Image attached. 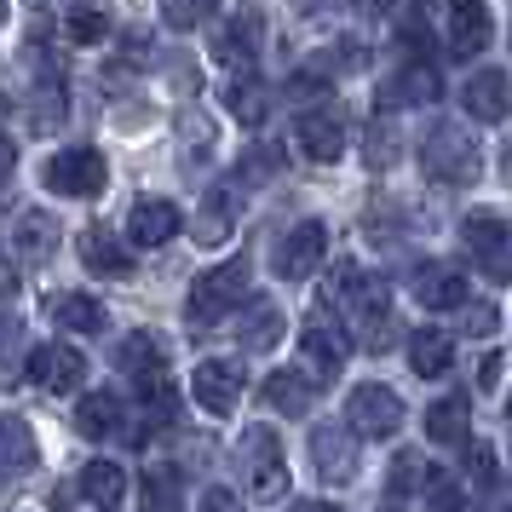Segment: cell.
Masks as SVG:
<instances>
[{
  "mask_svg": "<svg viewBox=\"0 0 512 512\" xmlns=\"http://www.w3.org/2000/svg\"><path fill=\"white\" fill-rule=\"evenodd\" d=\"M18 334H24V323H18V317H0V363H6V351L18 346Z\"/></svg>",
  "mask_w": 512,
  "mask_h": 512,
  "instance_id": "f6af8a7d",
  "label": "cell"
},
{
  "mask_svg": "<svg viewBox=\"0 0 512 512\" xmlns=\"http://www.w3.org/2000/svg\"><path fill=\"white\" fill-rule=\"evenodd\" d=\"M311 397H317V380L300 374V369H277L265 380V409H271V415H305Z\"/></svg>",
  "mask_w": 512,
  "mask_h": 512,
  "instance_id": "7402d4cb",
  "label": "cell"
},
{
  "mask_svg": "<svg viewBox=\"0 0 512 512\" xmlns=\"http://www.w3.org/2000/svg\"><path fill=\"white\" fill-rule=\"evenodd\" d=\"M162 18H167L173 29H190V24H202V18H208V6H202V0H190V6H185V0H167Z\"/></svg>",
  "mask_w": 512,
  "mask_h": 512,
  "instance_id": "ab89813d",
  "label": "cell"
},
{
  "mask_svg": "<svg viewBox=\"0 0 512 512\" xmlns=\"http://www.w3.org/2000/svg\"><path fill=\"white\" fill-rule=\"evenodd\" d=\"M0 24H6V6H0Z\"/></svg>",
  "mask_w": 512,
  "mask_h": 512,
  "instance_id": "f907efd6",
  "label": "cell"
},
{
  "mask_svg": "<svg viewBox=\"0 0 512 512\" xmlns=\"http://www.w3.org/2000/svg\"><path fill=\"white\" fill-rule=\"evenodd\" d=\"M190 392H196V403L208 415H231L236 403H242V369H236L231 357H208L190 374Z\"/></svg>",
  "mask_w": 512,
  "mask_h": 512,
  "instance_id": "7c38bea8",
  "label": "cell"
},
{
  "mask_svg": "<svg viewBox=\"0 0 512 512\" xmlns=\"http://www.w3.org/2000/svg\"><path fill=\"white\" fill-rule=\"evenodd\" d=\"M12 288H18V265H12V259H6V248H0V300H6V294H12Z\"/></svg>",
  "mask_w": 512,
  "mask_h": 512,
  "instance_id": "bcb514c9",
  "label": "cell"
},
{
  "mask_svg": "<svg viewBox=\"0 0 512 512\" xmlns=\"http://www.w3.org/2000/svg\"><path fill=\"white\" fill-rule=\"evenodd\" d=\"M311 461H317V478L351 484V478H357V432L340 426V420L317 426V432H311Z\"/></svg>",
  "mask_w": 512,
  "mask_h": 512,
  "instance_id": "30bf717a",
  "label": "cell"
},
{
  "mask_svg": "<svg viewBox=\"0 0 512 512\" xmlns=\"http://www.w3.org/2000/svg\"><path fill=\"white\" fill-rule=\"evenodd\" d=\"M409 363H415V374L438 380V374L455 363V346H449V334H443V328H415V334H409Z\"/></svg>",
  "mask_w": 512,
  "mask_h": 512,
  "instance_id": "f1b7e54d",
  "label": "cell"
},
{
  "mask_svg": "<svg viewBox=\"0 0 512 512\" xmlns=\"http://www.w3.org/2000/svg\"><path fill=\"white\" fill-rule=\"evenodd\" d=\"M392 139H397V133H392V116H380V121L369 127V162H374V167H386V162L397 156Z\"/></svg>",
  "mask_w": 512,
  "mask_h": 512,
  "instance_id": "f35d334b",
  "label": "cell"
},
{
  "mask_svg": "<svg viewBox=\"0 0 512 512\" xmlns=\"http://www.w3.org/2000/svg\"><path fill=\"white\" fill-rule=\"evenodd\" d=\"M81 495H87V507L116 512L127 501V472L116 461H87L81 466Z\"/></svg>",
  "mask_w": 512,
  "mask_h": 512,
  "instance_id": "cb8c5ba5",
  "label": "cell"
},
{
  "mask_svg": "<svg viewBox=\"0 0 512 512\" xmlns=\"http://www.w3.org/2000/svg\"><path fill=\"white\" fill-rule=\"evenodd\" d=\"M75 432H81V438H116L121 432V397L116 392H87L75 403Z\"/></svg>",
  "mask_w": 512,
  "mask_h": 512,
  "instance_id": "4316f807",
  "label": "cell"
},
{
  "mask_svg": "<svg viewBox=\"0 0 512 512\" xmlns=\"http://www.w3.org/2000/svg\"><path fill=\"white\" fill-rule=\"evenodd\" d=\"M139 420H144L139 438H150V432H167V426L179 420V386H173L167 374H156V380H139Z\"/></svg>",
  "mask_w": 512,
  "mask_h": 512,
  "instance_id": "ffe728a7",
  "label": "cell"
},
{
  "mask_svg": "<svg viewBox=\"0 0 512 512\" xmlns=\"http://www.w3.org/2000/svg\"><path fill=\"white\" fill-rule=\"evenodd\" d=\"M242 484L254 501H282L288 495V466H282V438L271 426L242 432Z\"/></svg>",
  "mask_w": 512,
  "mask_h": 512,
  "instance_id": "277c9868",
  "label": "cell"
},
{
  "mask_svg": "<svg viewBox=\"0 0 512 512\" xmlns=\"http://www.w3.org/2000/svg\"><path fill=\"white\" fill-rule=\"evenodd\" d=\"M12 242H18V254H24V259H47L52 248H58V219H47L41 208H24V213H18Z\"/></svg>",
  "mask_w": 512,
  "mask_h": 512,
  "instance_id": "f546056e",
  "label": "cell"
},
{
  "mask_svg": "<svg viewBox=\"0 0 512 512\" xmlns=\"http://www.w3.org/2000/svg\"><path fill=\"white\" fill-rule=\"evenodd\" d=\"M300 351H305V363L317 369V380H334V374L346 369V357H351L346 323H334V317H317V323H305V328H300Z\"/></svg>",
  "mask_w": 512,
  "mask_h": 512,
  "instance_id": "8fae6325",
  "label": "cell"
},
{
  "mask_svg": "<svg viewBox=\"0 0 512 512\" xmlns=\"http://www.w3.org/2000/svg\"><path fill=\"white\" fill-rule=\"evenodd\" d=\"M495 323H501V317H495V305H478V300L466 305V334H489Z\"/></svg>",
  "mask_w": 512,
  "mask_h": 512,
  "instance_id": "60d3db41",
  "label": "cell"
},
{
  "mask_svg": "<svg viewBox=\"0 0 512 512\" xmlns=\"http://www.w3.org/2000/svg\"><path fill=\"white\" fill-rule=\"evenodd\" d=\"M346 426L357 432V438H397V426H403V397H397L392 386H380V380L351 386Z\"/></svg>",
  "mask_w": 512,
  "mask_h": 512,
  "instance_id": "8992f818",
  "label": "cell"
},
{
  "mask_svg": "<svg viewBox=\"0 0 512 512\" xmlns=\"http://www.w3.org/2000/svg\"><path fill=\"white\" fill-rule=\"evenodd\" d=\"M426 438L432 443H466V392L438 397V403L426 409Z\"/></svg>",
  "mask_w": 512,
  "mask_h": 512,
  "instance_id": "1f68e13d",
  "label": "cell"
},
{
  "mask_svg": "<svg viewBox=\"0 0 512 512\" xmlns=\"http://www.w3.org/2000/svg\"><path fill=\"white\" fill-rule=\"evenodd\" d=\"M277 334H282L277 300H248V311H242V346L265 351V346H277Z\"/></svg>",
  "mask_w": 512,
  "mask_h": 512,
  "instance_id": "d6a6232c",
  "label": "cell"
},
{
  "mask_svg": "<svg viewBox=\"0 0 512 512\" xmlns=\"http://www.w3.org/2000/svg\"><path fill=\"white\" fill-rule=\"evenodd\" d=\"M225 110H231L242 127H265V116H271V87H265L254 70L231 75V87H225Z\"/></svg>",
  "mask_w": 512,
  "mask_h": 512,
  "instance_id": "d6986e66",
  "label": "cell"
},
{
  "mask_svg": "<svg viewBox=\"0 0 512 512\" xmlns=\"http://www.w3.org/2000/svg\"><path fill=\"white\" fill-rule=\"evenodd\" d=\"M64 35H70V47H98V41L110 35V18L93 12V6H70V12H64Z\"/></svg>",
  "mask_w": 512,
  "mask_h": 512,
  "instance_id": "d590c367",
  "label": "cell"
},
{
  "mask_svg": "<svg viewBox=\"0 0 512 512\" xmlns=\"http://www.w3.org/2000/svg\"><path fill=\"white\" fill-rule=\"evenodd\" d=\"M12 162H18V150H12V139H6V133H0V179L12 173Z\"/></svg>",
  "mask_w": 512,
  "mask_h": 512,
  "instance_id": "7dc6e473",
  "label": "cell"
},
{
  "mask_svg": "<svg viewBox=\"0 0 512 512\" xmlns=\"http://www.w3.org/2000/svg\"><path fill=\"white\" fill-rule=\"evenodd\" d=\"M466 455H472V461H466V466H472V478H478L484 489H495V484H501V461H495V443L472 438V443H466Z\"/></svg>",
  "mask_w": 512,
  "mask_h": 512,
  "instance_id": "74e56055",
  "label": "cell"
},
{
  "mask_svg": "<svg viewBox=\"0 0 512 512\" xmlns=\"http://www.w3.org/2000/svg\"><path fill=\"white\" fill-rule=\"evenodd\" d=\"M144 512H179V472L173 466H144Z\"/></svg>",
  "mask_w": 512,
  "mask_h": 512,
  "instance_id": "836d02e7",
  "label": "cell"
},
{
  "mask_svg": "<svg viewBox=\"0 0 512 512\" xmlns=\"http://www.w3.org/2000/svg\"><path fill=\"white\" fill-rule=\"evenodd\" d=\"M466 116H478V121H507L512 110V81L501 70H478L472 81H466Z\"/></svg>",
  "mask_w": 512,
  "mask_h": 512,
  "instance_id": "ac0fdd59",
  "label": "cell"
},
{
  "mask_svg": "<svg viewBox=\"0 0 512 512\" xmlns=\"http://www.w3.org/2000/svg\"><path fill=\"white\" fill-rule=\"evenodd\" d=\"M196 242L202 248H213V242H225V236L236 231V190H208L202 196V208H196Z\"/></svg>",
  "mask_w": 512,
  "mask_h": 512,
  "instance_id": "484cf974",
  "label": "cell"
},
{
  "mask_svg": "<svg viewBox=\"0 0 512 512\" xmlns=\"http://www.w3.org/2000/svg\"><path fill=\"white\" fill-rule=\"evenodd\" d=\"M461 242L472 265H478V277L489 282H512V225L507 219H495V213H472L461 225Z\"/></svg>",
  "mask_w": 512,
  "mask_h": 512,
  "instance_id": "5b68a950",
  "label": "cell"
},
{
  "mask_svg": "<svg viewBox=\"0 0 512 512\" xmlns=\"http://www.w3.org/2000/svg\"><path fill=\"white\" fill-rule=\"evenodd\" d=\"M426 495H420V507L426 512H466V495L455 484V472H443V466H426Z\"/></svg>",
  "mask_w": 512,
  "mask_h": 512,
  "instance_id": "e575fe53",
  "label": "cell"
},
{
  "mask_svg": "<svg viewBox=\"0 0 512 512\" xmlns=\"http://www.w3.org/2000/svg\"><path fill=\"white\" fill-rule=\"evenodd\" d=\"M484 512H512V507H484Z\"/></svg>",
  "mask_w": 512,
  "mask_h": 512,
  "instance_id": "681fc988",
  "label": "cell"
},
{
  "mask_svg": "<svg viewBox=\"0 0 512 512\" xmlns=\"http://www.w3.org/2000/svg\"><path fill=\"white\" fill-rule=\"evenodd\" d=\"M409 288H415V300L426 311H455V305H466V271L449 265V259H426Z\"/></svg>",
  "mask_w": 512,
  "mask_h": 512,
  "instance_id": "4fadbf2b",
  "label": "cell"
},
{
  "mask_svg": "<svg viewBox=\"0 0 512 512\" xmlns=\"http://www.w3.org/2000/svg\"><path fill=\"white\" fill-rule=\"evenodd\" d=\"M415 478H426L420 472V455L415 449H403L392 461V489H386V501H392V512H403V501H409V489H415Z\"/></svg>",
  "mask_w": 512,
  "mask_h": 512,
  "instance_id": "8d00e7d4",
  "label": "cell"
},
{
  "mask_svg": "<svg viewBox=\"0 0 512 512\" xmlns=\"http://www.w3.org/2000/svg\"><path fill=\"white\" fill-rule=\"evenodd\" d=\"M323 259H328V225L323 219H300V225L277 242V277L305 282V277H317Z\"/></svg>",
  "mask_w": 512,
  "mask_h": 512,
  "instance_id": "9c48e42d",
  "label": "cell"
},
{
  "mask_svg": "<svg viewBox=\"0 0 512 512\" xmlns=\"http://www.w3.org/2000/svg\"><path fill=\"white\" fill-rule=\"evenodd\" d=\"M323 87H328L323 75L305 70V75H294V81H288V98H311V93H323Z\"/></svg>",
  "mask_w": 512,
  "mask_h": 512,
  "instance_id": "b9f144b4",
  "label": "cell"
},
{
  "mask_svg": "<svg viewBox=\"0 0 512 512\" xmlns=\"http://www.w3.org/2000/svg\"><path fill=\"white\" fill-rule=\"evenodd\" d=\"M507 420H512V403H507Z\"/></svg>",
  "mask_w": 512,
  "mask_h": 512,
  "instance_id": "816d5d0a",
  "label": "cell"
},
{
  "mask_svg": "<svg viewBox=\"0 0 512 512\" xmlns=\"http://www.w3.org/2000/svg\"><path fill=\"white\" fill-rule=\"evenodd\" d=\"M41 179H47L58 196H98V190H104V179H110V167H104V156H98L93 144H70V150L47 156Z\"/></svg>",
  "mask_w": 512,
  "mask_h": 512,
  "instance_id": "52a82bcc",
  "label": "cell"
},
{
  "mask_svg": "<svg viewBox=\"0 0 512 512\" xmlns=\"http://www.w3.org/2000/svg\"><path fill=\"white\" fill-rule=\"evenodd\" d=\"M334 294L351 305V323L369 334V346H386V323H392V294H386V282L363 277V271L346 259V265L334 271Z\"/></svg>",
  "mask_w": 512,
  "mask_h": 512,
  "instance_id": "3957f363",
  "label": "cell"
},
{
  "mask_svg": "<svg viewBox=\"0 0 512 512\" xmlns=\"http://www.w3.org/2000/svg\"><path fill=\"white\" fill-rule=\"evenodd\" d=\"M81 380H87V357H81L75 346L47 340V346L29 351V386H35V392L64 397V392H81Z\"/></svg>",
  "mask_w": 512,
  "mask_h": 512,
  "instance_id": "ba28073f",
  "label": "cell"
},
{
  "mask_svg": "<svg viewBox=\"0 0 512 512\" xmlns=\"http://www.w3.org/2000/svg\"><path fill=\"white\" fill-rule=\"evenodd\" d=\"M259 52V18L254 12H231V18H219V29H213V58L219 64H231L236 75L254 64Z\"/></svg>",
  "mask_w": 512,
  "mask_h": 512,
  "instance_id": "2e32d148",
  "label": "cell"
},
{
  "mask_svg": "<svg viewBox=\"0 0 512 512\" xmlns=\"http://www.w3.org/2000/svg\"><path fill=\"white\" fill-rule=\"evenodd\" d=\"M196 512H236V495H231V489H208Z\"/></svg>",
  "mask_w": 512,
  "mask_h": 512,
  "instance_id": "7bdbcfd3",
  "label": "cell"
},
{
  "mask_svg": "<svg viewBox=\"0 0 512 512\" xmlns=\"http://www.w3.org/2000/svg\"><path fill=\"white\" fill-rule=\"evenodd\" d=\"M116 363L133 374V380H156V374H162V340L139 328V334H127V340H121Z\"/></svg>",
  "mask_w": 512,
  "mask_h": 512,
  "instance_id": "4dcf8cb0",
  "label": "cell"
},
{
  "mask_svg": "<svg viewBox=\"0 0 512 512\" xmlns=\"http://www.w3.org/2000/svg\"><path fill=\"white\" fill-rule=\"evenodd\" d=\"M489 12L478 6V0H461V6H449V47L461 52V58H472V52L489 47Z\"/></svg>",
  "mask_w": 512,
  "mask_h": 512,
  "instance_id": "d4e9b609",
  "label": "cell"
},
{
  "mask_svg": "<svg viewBox=\"0 0 512 512\" xmlns=\"http://www.w3.org/2000/svg\"><path fill=\"white\" fill-rule=\"evenodd\" d=\"M29 466H35V432L18 415H0V484L24 478Z\"/></svg>",
  "mask_w": 512,
  "mask_h": 512,
  "instance_id": "603a6c76",
  "label": "cell"
},
{
  "mask_svg": "<svg viewBox=\"0 0 512 512\" xmlns=\"http://www.w3.org/2000/svg\"><path fill=\"white\" fill-rule=\"evenodd\" d=\"M294 512H340V507H328V501H300Z\"/></svg>",
  "mask_w": 512,
  "mask_h": 512,
  "instance_id": "c3c4849f",
  "label": "cell"
},
{
  "mask_svg": "<svg viewBox=\"0 0 512 512\" xmlns=\"http://www.w3.org/2000/svg\"><path fill=\"white\" fill-rule=\"evenodd\" d=\"M75 248H81V265H87V271H98V277H133V248H127L116 231L87 225Z\"/></svg>",
  "mask_w": 512,
  "mask_h": 512,
  "instance_id": "e0dca14e",
  "label": "cell"
},
{
  "mask_svg": "<svg viewBox=\"0 0 512 512\" xmlns=\"http://www.w3.org/2000/svg\"><path fill=\"white\" fill-rule=\"evenodd\" d=\"M248 294V265L231 259V265H213L190 282V300H185V323L190 328H219L236 311V300Z\"/></svg>",
  "mask_w": 512,
  "mask_h": 512,
  "instance_id": "6da1fadb",
  "label": "cell"
},
{
  "mask_svg": "<svg viewBox=\"0 0 512 512\" xmlns=\"http://www.w3.org/2000/svg\"><path fill=\"white\" fill-rule=\"evenodd\" d=\"M438 93H443L438 70H432L426 58H415V64H403V70L386 81V110H397V104H432Z\"/></svg>",
  "mask_w": 512,
  "mask_h": 512,
  "instance_id": "44dd1931",
  "label": "cell"
},
{
  "mask_svg": "<svg viewBox=\"0 0 512 512\" xmlns=\"http://www.w3.org/2000/svg\"><path fill=\"white\" fill-rule=\"evenodd\" d=\"M501 369H507L501 357H484V363H478V386H484V392H495V386H501Z\"/></svg>",
  "mask_w": 512,
  "mask_h": 512,
  "instance_id": "ee69618b",
  "label": "cell"
},
{
  "mask_svg": "<svg viewBox=\"0 0 512 512\" xmlns=\"http://www.w3.org/2000/svg\"><path fill=\"white\" fill-rule=\"evenodd\" d=\"M478 167H484L478 162V144L466 139V127H455V121L432 127L426 144H420V173H426L432 185H472Z\"/></svg>",
  "mask_w": 512,
  "mask_h": 512,
  "instance_id": "7a4b0ae2",
  "label": "cell"
},
{
  "mask_svg": "<svg viewBox=\"0 0 512 512\" xmlns=\"http://www.w3.org/2000/svg\"><path fill=\"white\" fill-rule=\"evenodd\" d=\"M47 311H52V323L75 328V334H98V328L110 323V311H104L93 294H52Z\"/></svg>",
  "mask_w": 512,
  "mask_h": 512,
  "instance_id": "83f0119b",
  "label": "cell"
},
{
  "mask_svg": "<svg viewBox=\"0 0 512 512\" xmlns=\"http://www.w3.org/2000/svg\"><path fill=\"white\" fill-rule=\"evenodd\" d=\"M179 231H185V213L173 208V202H162V196H139V202H133L127 236H133L139 248H162V242H173Z\"/></svg>",
  "mask_w": 512,
  "mask_h": 512,
  "instance_id": "9a60e30c",
  "label": "cell"
},
{
  "mask_svg": "<svg viewBox=\"0 0 512 512\" xmlns=\"http://www.w3.org/2000/svg\"><path fill=\"white\" fill-rule=\"evenodd\" d=\"M294 139H300L305 162H340L346 156V116L340 110H311V116H300Z\"/></svg>",
  "mask_w": 512,
  "mask_h": 512,
  "instance_id": "5bb4252c",
  "label": "cell"
}]
</instances>
